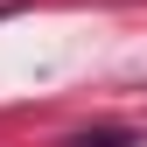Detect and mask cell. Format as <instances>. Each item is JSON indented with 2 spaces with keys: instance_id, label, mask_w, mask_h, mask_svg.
Masks as SVG:
<instances>
[{
  "instance_id": "1",
  "label": "cell",
  "mask_w": 147,
  "mask_h": 147,
  "mask_svg": "<svg viewBox=\"0 0 147 147\" xmlns=\"http://www.w3.org/2000/svg\"><path fill=\"white\" fill-rule=\"evenodd\" d=\"M63 147H140L133 126H84V133H70Z\"/></svg>"
}]
</instances>
